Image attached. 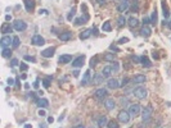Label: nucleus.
Wrapping results in <instances>:
<instances>
[{"label": "nucleus", "mask_w": 171, "mask_h": 128, "mask_svg": "<svg viewBox=\"0 0 171 128\" xmlns=\"http://www.w3.org/2000/svg\"><path fill=\"white\" fill-rule=\"evenodd\" d=\"M13 28L18 32L25 31V30L27 28V25H26V22H23V21H21V19H16V21L13 22Z\"/></svg>", "instance_id": "nucleus-1"}, {"label": "nucleus", "mask_w": 171, "mask_h": 128, "mask_svg": "<svg viewBox=\"0 0 171 128\" xmlns=\"http://www.w3.org/2000/svg\"><path fill=\"white\" fill-rule=\"evenodd\" d=\"M152 111H153V108L152 106H145L143 109V113H141V118H143V122H148L152 117Z\"/></svg>", "instance_id": "nucleus-2"}, {"label": "nucleus", "mask_w": 171, "mask_h": 128, "mask_svg": "<svg viewBox=\"0 0 171 128\" xmlns=\"http://www.w3.org/2000/svg\"><path fill=\"white\" fill-rule=\"evenodd\" d=\"M10 44H13V38H10V36H3L0 40V45L3 49H8V46H10Z\"/></svg>", "instance_id": "nucleus-3"}, {"label": "nucleus", "mask_w": 171, "mask_h": 128, "mask_svg": "<svg viewBox=\"0 0 171 128\" xmlns=\"http://www.w3.org/2000/svg\"><path fill=\"white\" fill-rule=\"evenodd\" d=\"M134 95L137 96L138 99H144V97H147V90L144 87L139 86V87H137L134 90Z\"/></svg>", "instance_id": "nucleus-4"}, {"label": "nucleus", "mask_w": 171, "mask_h": 128, "mask_svg": "<svg viewBox=\"0 0 171 128\" xmlns=\"http://www.w3.org/2000/svg\"><path fill=\"white\" fill-rule=\"evenodd\" d=\"M130 117H131V115H130L127 111L122 110V111H120V114H118V121H120L121 123H129Z\"/></svg>", "instance_id": "nucleus-5"}, {"label": "nucleus", "mask_w": 171, "mask_h": 128, "mask_svg": "<svg viewBox=\"0 0 171 128\" xmlns=\"http://www.w3.org/2000/svg\"><path fill=\"white\" fill-rule=\"evenodd\" d=\"M139 113H140V105H139V104H133V105H130L129 114H130L131 117H137V115H139Z\"/></svg>", "instance_id": "nucleus-6"}, {"label": "nucleus", "mask_w": 171, "mask_h": 128, "mask_svg": "<svg viewBox=\"0 0 171 128\" xmlns=\"http://www.w3.org/2000/svg\"><path fill=\"white\" fill-rule=\"evenodd\" d=\"M84 60H85V55H80V57H77L76 59L72 60V67H73V68H80V67H82Z\"/></svg>", "instance_id": "nucleus-7"}, {"label": "nucleus", "mask_w": 171, "mask_h": 128, "mask_svg": "<svg viewBox=\"0 0 171 128\" xmlns=\"http://www.w3.org/2000/svg\"><path fill=\"white\" fill-rule=\"evenodd\" d=\"M31 41H32V44L36 45V46H42V45L45 44V38H44V37H41L40 35H35Z\"/></svg>", "instance_id": "nucleus-8"}, {"label": "nucleus", "mask_w": 171, "mask_h": 128, "mask_svg": "<svg viewBox=\"0 0 171 128\" xmlns=\"http://www.w3.org/2000/svg\"><path fill=\"white\" fill-rule=\"evenodd\" d=\"M54 53H55V47H48V49L41 51V55L44 58H52L54 55Z\"/></svg>", "instance_id": "nucleus-9"}, {"label": "nucleus", "mask_w": 171, "mask_h": 128, "mask_svg": "<svg viewBox=\"0 0 171 128\" xmlns=\"http://www.w3.org/2000/svg\"><path fill=\"white\" fill-rule=\"evenodd\" d=\"M107 95H108V92H107V90H105V89H98V90L95 91V94H94V96H95L98 100L104 99Z\"/></svg>", "instance_id": "nucleus-10"}, {"label": "nucleus", "mask_w": 171, "mask_h": 128, "mask_svg": "<svg viewBox=\"0 0 171 128\" xmlns=\"http://www.w3.org/2000/svg\"><path fill=\"white\" fill-rule=\"evenodd\" d=\"M58 38H59L61 41H69V40L72 38V32H69V31L62 32V33L58 36Z\"/></svg>", "instance_id": "nucleus-11"}, {"label": "nucleus", "mask_w": 171, "mask_h": 128, "mask_svg": "<svg viewBox=\"0 0 171 128\" xmlns=\"http://www.w3.org/2000/svg\"><path fill=\"white\" fill-rule=\"evenodd\" d=\"M71 60H72V55H69V54L61 55V57H59V59H58L59 64H67V63H69Z\"/></svg>", "instance_id": "nucleus-12"}, {"label": "nucleus", "mask_w": 171, "mask_h": 128, "mask_svg": "<svg viewBox=\"0 0 171 128\" xmlns=\"http://www.w3.org/2000/svg\"><path fill=\"white\" fill-rule=\"evenodd\" d=\"M161 4H162V12H163L162 14H163V18H165V19H167V18L170 17V10H169V6H167V4H166V1H165V0H162V3H161Z\"/></svg>", "instance_id": "nucleus-13"}, {"label": "nucleus", "mask_w": 171, "mask_h": 128, "mask_svg": "<svg viewBox=\"0 0 171 128\" xmlns=\"http://www.w3.org/2000/svg\"><path fill=\"white\" fill-rule=\"evenodd\" d=\"M88 21H89V15H88V13H85L84 17L76 18V19H75V25H76V26H81V25H84V23L88 22Z\"/></svg>", "instance_id": "nucleus-14"}, {"label": "nucleus", "mask_w": 171, "mask_h": 128, "mask_svg": "<svg viewBox=\"0 0 171 128\" xmlns=\"http://www.w3.org/2000/svg\"><path fill=\"white\" fill-rule=\"evenodd\" d=\"M104 106H105V109H107V110H113V109H115V106H116L115 100H113V99H107V100L104 101Z\"/></svg>", "instance_id": "nucleus-15"}, {"label": "nucleus", "mask_w": 171, "mask_h": 128, "mask_svg": "<svg viewBox=\"0 0 171 128\" xmlns=\"http://www.w3.org/2000/svg\"><path fill=\"white\" fill-rule=\"evenodd\" d=\"M127 8H129V1H127V0H122V1L118 4V6H117V10L122 13V12H125Z\"/></svg>", "instance_id": "nucleus-16"}, {"label": "nucleus", "mask_w": 171, "mask_h": 128, "mask_svg": "<svg viewBox=\"0 0 171 128\" xmlns=\"http://www.w3.org/2000/svg\"><path fill=\"white\" fill-rule=\"evenodd\" d=\"M25 6L27 12H32L35 8V0H25Z\"/></svg>", "instance_id": "nucleus-17"}, {"label": "nucleus", "mask_w": 171, "mask_h": 128, "mask_svg": "<svg viewBox=\"0 0 171 128\" xmlns=\"http://www.w3.org/2000/svg\"><path fill=\"white\" fill-rule=\"evenodd\" d=\"M112 72H113V70H112V68H111V65H105V67L103 68L102 74H103V76H104V78H105V77L108 78V77H111V74H112Z\"/></svg>", "instance_id": "nucleus-18"}, {"label": "nucleus", "mask_w": 171, "mask_h": 128, "mask_svg": "<svg viewBox=\"0 0 171 128\" xmlns=\"http://www.w3.org/2000/svg\"><path fill=\"white\" fill-rule=\"evenodd\" d=\"M13 27L10 26V23H4L1 26V33H12Z\"/></svg>", "instance_id": "nucleus-19"}, {"label": "nucleus", "mask_w": 171, "mask_h": 128, "mask_svg": "<svg viewBox=\"0 0 171 128\" xmlns=\"http://www.w3.org/2000/svg\"><path fill=\"white\" fill-rule=\"evenodd\" d=\"M151 33H152V30H151L148 26H144V27L141 28V31H140V35H141L143 37H145V38H147V37H149V36H151Z\"/></svg>", "instance_id": "nucleus-20"}, {"label": "nucleus", "mask_w": 171, "mask_h": 128, "mask_svg": "<svg viewBox=\"0 0 171 128\" xmlns=\"http://www.w3.org/2000/svg\"><path fill=\"white\" fill-rule=\"evenodd\" d=\"M91 32H93L91 28H88V30L82 31L81 33H80V38H81V40H86V38H89L90 35H91Z\"/></svg>", "instance_id": "nucleus-21"}, {"label": "nucleus", "mask_w": 171, "mask_h": 128, "mask_svg": "<svg viewBox=\"0 0 171 128\" xmlns=\"http://www.w3.org/2000/svg\"><path fill=\"white\" fill-rule=\"evenodd\" d=\"M145 79H147V78H145V76H144V74H137V76L134 77L133 82H134V83H137V85H139V83H143Z\"/></svg>", "instance_id": "nucleus-22"}, {"label": "nucleus", "mask_w": 171, "mask_h": 128, "mask_svg": "<svg viewBox=\"0 0 171 128\" xmlns=\"http://www.w3.org/2000/svg\"><path fill=\"white\" fill-rule=\"evenodd\" d=\"M140 64L143 65V67H145V68H149L151 65H152V63H151V60L145 57V55H143L141 58H140Z\"/></svg>", "instance_id": "nucleus-23"}, {"label": "nucleus", "mask_w": 171, "mask_h": 128, "mask_svg": "<svg viewBox=\"0 0 171 128\" xmlns=\"http://www.w3.org/2000/svg\"><path fill=\"white\" fill-rule=\"evenodd\" d=\"M107 85H108V87H109V89H113V90H116V89H118V87H120L118 81H117V79H115V78H113V79H109Z\"/></svg>", "instance_id": "nucleus-24"}, {"label": "nucleus", "mask_w": 171, "mask_h": 128, "mask_svg": "<svg viewBox=\"0 0 171 128\" xmlns=\"http://www.w3.org/2000/svg\"><path fill=\"white\" fill-rule=\"evenodd\" d=\"M48 105H49V101H48L46 99L40 97V99L37 100V106H39V108H46Z\"/></svg>", "instance_id": "nucleus-25"}, {"label": "nucleus", "mask_w": 171, "mask_h": 128, "mask_svg": "<svg viewBox=\"0 0 171 128\" xmlns=\"http://www.w3.org/2000/svg\"><path fill=\"white\" fill-rule=\"evenodd\" d=\"M89 79H90V70H86V72H85V74H84V77H82L81 85H82V86H86V85H88V82H89Z\"/></svg>", "instance_id": "nucleus-26"}, {"label": "nucleus", "mask_w": 171, "mask_h": 128, "mask_svg": "<svg viewBox=\"0 0 171 128\" xmlns=\"http://www.w3.org/2000/svg\"><path fill=\"white\" fill-rule=\"evenodd\" d=\"M151 22H152V25H157V22H158V18H157V10H156V9H154V10L152 12Z\"/></svg>", "instance_id": "nucleus-27"}, {"label": "nucleus", "mask_w": 171, "mask_h": 128, "mask_svg": "<svg viewBox=\"0 0 171 128\" xmlns=\"http://www.w3.org/2000/svg\"><path fill=\"white\" fill-rule=\"evenodd\" d=\"M129 25H130V27H137L138 25H139V21L135 17H130L129 18Z\"/></svg>", "instance_id": "nucleus-28"}, {"label": "nucleus", "mask_w": 171, "mask_h": 128, "mask_svg": "<svg viewBox=\"0 0 171 128\" xmlns=\"http://www.w3.org/2000/svg\"><path fill=\"white\" fill-rule=\"evenodd\" d=\"M98 126H99V127H105V126H107V118H105V117H101V118L98 119Z\"/></svg>", "instance_id": "nucleus-29"}, {"label": "nucleus", "mask_w": 171, "mask_h": 128, "mask_svg": "<svg viewBox=\"0 0 171 128\" xmlns=\"http://www.w3.org/2000/svg\"><path fill=\"white\" fill-rule=\"evenodd\" d=\"M115 58H116V54H107V55H104V60H107V62H113Z\"/></svg>", "instance_id": "nucleus-30"}, {"label": "nucleus", "mask_w": 171, "mask_h": 128, "mask_svg": "<svg viewBox=\"0 0 171 128\" xmlns=\"http://www.w3.org/2000/svg\"><path fill=\"white\" fill-rule=\"evenodd\" d=\"M111 68H112L113 72H118V70H120V63H118V62H112Z\"/></svg>", "instance_id": "nucleus-31"}, {"label": "nucleus", "mask_w": 171, "mask_h": 128, "mask_svg": "<svg viewBox=\"0 0 171 128\" xmlns=\"http://www.w3.org/2000/svg\"><path fill=\"white\" fill-rule=\"evenodd\" d=\"M103 31H105V32H109L111 30H112V26H111V23L109 22H105V23H103Z\"/></svg>", "instance_id": "nucleus-32"}, {"label": "nucleus", "mask_w": 171, "mask_h": 128, "mask_svg": "<svg viewBox=\"0 0 171 128\" xmlns=\"http://www.w3.org/2000/svg\"><path fill=\"white\" fill-rule=\"evenodd\" d=\"M117 22H118V26H120V27H122V26H125L126 19H125V17H124V15H120V17H118V19H117Z\"/></svg>", "instance_id": "nucleus-33"}, {"label": "nucleus", "mask_w": 171, "mask_h": 128, "mask_svg": "<svg viewBox=\"0 0 171 128\" xmlns=\"http://www.w3.org/2000/svg\"><path fill=\"white\" fill-rule=\"evenodd\" d=\"M12 45H13L14 49H17V47L19 46V37H18V36H14V37H13V44H12Z\"/></svg>", "instance_id": "nucleus-34"}, {"label": "nucleus", "mask_w": 171, "mask_h": 128, "mask_svg": "<svg viewBox=\"0 0 171 128\" xmlns=\"http://www.w3.org/2000/svg\"><path fill=\"white\" fill-rule=\"evenodd\" d=\"M75 13H76V9H75V8H72V9L69 10L68 15H67V19H68V21H72V18L75 17Z\"/></svg>", "instance_id": "nucleus-35"}, {"label": "nucleus", "mask_w": 171, "mask_h": 128, "mask_svg": "<svg viewBox=\"0 0 171 128\" xmlns=\"http://www.w3.org/2000/svg\"><path fill=\"white\" fill-rule=\"evenodd\" d=\"M10 54H12L10 49H3V57H4V58H9Z\"/></svg>", "instance_id": "nucleus-36"}, {"label": "nucleus", "mask_w": 171, "mask_h": 128, "mask_svg": "<svg viewBox=\"0 0 171 128\" xmlns=\"http://www.w3.org/2000/svg\"><path fill=\"white\" fill-rule=\"evenodd\" d=\"M103 78H104L103 74H97L95 78H94V82H95V83H101V82L103 81Z\"/></svg>", "instance_id": "nucleus-37"}, {"label": "nucleus", "mask_w": 171, "mask_h": 128, "mask_svg": "<svg viewBox=\"0 0 171 128\" xmlns=\"http://www.w3.org/2000/svg\"><path fill=\"white\" fill-rule=\"evenodd\" d=\"M50 78H53V77H48V78H45V79L42 81V83H44V87H45V89H48V87L50 86Z\"/></svg>", "instance_id": "nucleus-38"}, {"label": "nucleus", "mask_w": 171, "mask_h": 128, "mask_svg": "<svg viewBox=\"0 0 171 128\" xmlns=\"http://www.w3.org/2000/svg\"><path fill=\"white\" fill-rule=\"evenodd\" d=\"M108 128H118L117 122H115V121H109V122H108Z\"/></svg>", "instance_id": "nucleus-39"}, {"label": "nucleus", "mask_w": 171, "mask_h": 128, "mask_svg": "<svg viewBox=\"0 0 171 128\" xmlns=\"http://www.w3.org/2000/svg\"><path fill=\"white\" fill-rule=\"evenodd\" d=\"M23 59H25V60H27V62H32V63H35V62H36V58H34V57H30V55H25V57H23Z\"/></svg>", "instance_id": "nucleus-40"}, {"label": "nucleus", "mask_w": 171, "mask_h": 128, "mask_svg": "<svg viewBox=\"0 0 171 128\" xmlns=\"http://www.w3.org/2000/svg\"><path fill=\"white\" fill-rule=\"evenodd\" d=\"M19 68H21V70H23V72H26L27 69H28V65L26 63H21L19 64Z\"/></svg>", "instance_id": "nucleus-41"}, {"label": "nucleus", "mask_w": 171, "mask_h": 128, "mask_svg": "<svg viewBox=\"0 0 171 128\" xmlns=\"http://www.w3.org/2000/svg\"><path fill=\"white\" fill-rule=\"evenodd\" d=\"M109 49H111L112 51H116V53H118V51H120V49H118L116 45H111V46H109Z\"/></svg>", "instance_id": "nucleus-42"}, {"label": "nucleus", "mask_w": 171, "mask_h": 128, "mask_svg": "<svg viewBox=\"0 0 171 128\" xmlns=\"http://www.w3.org/2000/svg\"><path fill=\"white\" fill-rule=\"evenodd\" d=\"M95 64H97V57H95V58H93V59L90 60V67L93 68V67H95Z\"/></svg>", "instance_id": "nucleus-43"}, {"label": "nucleus", "mask_w": 171, "mask_h": 128, "mask_svg": "<svg viewBox=\"0 0 171 128\" xmlns=\"http://www.w3.org/2000/svg\"><path fill=\"white\" fill-rule=\"evenodd\" d=\"M129 41V38L127 37H122V38H120L118 40V44H124V42H127Z\"/></svg>", "instance_id": "nucleus-44"}, {"label": "nucleus", "mask_w": 171, "mask_h": 128, "mask_svg": "<svg viewBox=\"0 0 171 128\" xmlns=\"http://www.w3.org/2000/svg\"><path fill=\"white\" fill-rule=\"evenodd\" d=\"M8 85L9 86H13V85H16V81L13 78H8Z\"/></svg>", "instance_id": "nucleus-45"}, {"label": "nucleus", "mask_w": 171, "mask_h": 128, "mask_svg": "<svg viewBox=\"0 0 171 128\" xmlns=\"http://www.w3.org/2000/svg\"><path fill=\"white\" fill-rule=\"evenodd\" d=\"M39 115H40V117H45V115H46V111H45L44 109H40V110H39Z\"/></svg>", "instance_id": "nucleus-46"}, {"label": "nucleus", "mask_w": 171, "mask_h": 128, "mask_svg": "<svg viewBox=\"0 0 171 128\" xmlns=\"http://www.w3.org/2000/svg\"><path fill=\"white\" fill-rule=\"evenodd\" d=\"M10 65H12V67H16V65H18V59H16V58H14V59H12V63H10Z\"/></svg>", "instance_id": "nucleus-47"}, {"label": "nucleus", "mask_w": 171, "mask_h": 128, "mask_svg": "<svg viewBox=\"0 0 171 128\" xmlns=\"http://www.w3.org/2000/svg\"><path fill=\"white\" fill-rule=\"evenodd\" d=\"M127 82H129V78H124V79H122V85H121V87H125V86L127 85Z\"/></svg>", "instance_id": "nucleus-48"}, {"label": "nucleus", "mask_w": 171, "mask_h": 128, "mask_svg": "<svg viewBox=\"0 0 171 128\" xmlns=\"http://www.w3.org/2000/svg\"><path fill=\"white\" fill-rule=\"evenodd\" d=\"M143 23H144V26H147V25L149 23V18H147V17H144V18H143Z\"/></svg>", "instance_id": "nucleus-49"}, {"label": "nucleus", "mask_w": 171, "mask_h": 128, "mask_svg": "<svg viewBox=\"0 0 171 128\" xmlns=\"http://www.w3.org/2000/svg\"><path fill=\"white\" fill-rule=\"evenodd\" d=\"M131 59H133L134 62H137V63H140V58H138V57H135V55H133Z\"/></svg>", "instance_id": "nucleus-50"}, {"label": "nucleus", "mask_w": 171, "mask_h": 128, "mask_svg": "<svg viewBox=\"0 0 171 128\" xmlns=\"http://www.w3.org/2000/svg\"><path fill=\"white\" fill-rule=\"evenodd\" d=\"M32 86H34V89H39V79H36V81H35Z\"/></svg>", "instance_id": "nucleus-51"}, {"label": "nucleus", "mask_w": 171, "mask_h": 128, "mask_svg": "<svg viewBox=\"0 0 171 128\" xmlns=\"http://www.w3.org/2000/svg\"><path fill=\"white\" fill-rule=\"evenodd\" d=\"M39 13H40V14H48V10H46V9H40Z\"/></svg>", "instance_id": "nucleus-52"}, {"label": "nucleus", "mask_w": 171, "mask_h": 128, "mask_svg": "<svg viewBox=\"0 0 171 128\" xmlns=\"http://www.w3.org/2000/svg\"><path fill=\"white\" fill-rule=\"evenodd\" d=\"M53 122H54V118L53 117H49L48 118V123H53Z\"/></svg>", "instance_id": "nucleus-53"}, {"label": "nucleus", "mask_w": 171, "mask_h": 128, "mask_svg": "<svg viewBox=\"0 0 171 128\" xmlns=\"http://www.w3.org/2000/svg\"><path fill=\"white\" fill-rule=\"evenodd\" d=\"M10 19H12V15L6 14V15H5V21H10Z\"/></svg>", "instance_id": "nucleus-54"}, {"label": "nucleus", "mask_w": 171, "mask_h": 128, "mask_svg": "<svg viewBox=\"0 0 171 128\" xmlns=\"http://www.w3.org/2000/svg\"><path fill=\"white\" fill-rule=\"evenodd\" d=\"M16 87H17V89H19V79H18V78L16 79Z\"/></svg>", "instance_id": "nucleus-55"}, {"label": "nucleus", "mask_w": 171, "mask_h": 128, "mask_svg": "<svg viewBox=\"0 0 171 128\" xmlns=\"http://www.w3.org/2000/svg\"><path fill=\"white\" fill-rule=\"evenodd\" d=\"M98 1V4H101V5H103L104 3H105V0H97Z\"/></svg>", "instance_id": "nucleus-56"}, {"label": "nucleus", "mask_w": 171, "mask_h": 128, "mask_svg": "<svg viewBox=\"0 0 171 128\" xmlns=\"http://www.w3.org/2000/svg\"><path fill=\"white\" fill-rule=\"evenodd\" d=\"M79 74H80L79 70H75V72H73V76H75V77H79Z\"/></svg>", "instance_id": "nucleus-57"}, {"label": "nucleus", "mask_w": 171, "mask_h": 128, "mask_svg": "<svg viewBox=\"0 0 171 128\" xmlns=\"http://www.w3.org/2000/svg\"><path fill=\"white\" fill-rule=\"evenodd\" d=\"M25 89L28 90V89H30V85H28V83H25Z\"/></svg>", "instance_id": "nucleus-58"}, {"label": "nucleus", "mask_w": 171, "mask_h": 128, "mask_svg": "<svg viewBox=\"0 0 171 128\" xmlns=\"http://www.w3.org/2000/svg\"><path fill=\"white\" fill-rule=\"evenodd\" d=\"M21 78H22V79H26V78H27V76H26V74H22V76H21Z\"/></svg>", "instance_id": "nucleus-59"}, {"label": "nucleus", "mask_w": 171, "mask_h": 128, "mask_svg": "<svg viewBox=\"0 0 171 128\" xmlns=\"http://www.w3.org/2000/svg\"><path fill=\"white\" fill-rule=\"evenodd\" d=\"M25 128H32L31 124H25Z\"/></svg>", "instance_id": "nucleus-60"}, {"label": "nucleus", "mask_w": 171, "mask_h": 128, "mask_svg": "<svg viewBox=\"0 0 171 128\" xmlns=\"http://www.w3.org/2000/svg\"><path fill=\"white\" fill-rule=\"evenodd\" d=\"M75 128H85V127H84L82 124H79V126H76V127H75Z\"/></svg>", "instance_id": "nucleus-61"}, {"label": "nucleus", "mask_w": 171, "mask_h": 128, "mask_svg": "<svg viewBox=\"0 0 171 128\" xmlns=\"http://www.w3.org/2000/svg\"><path fill=\"white\" fill-rule=\"evenodd\" d=\"M40 128H46V124H40Z\"/></svg>", "instance_id": "nucleus-62"}]
</instances>
